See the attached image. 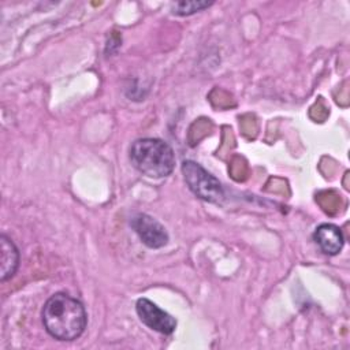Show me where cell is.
Instances as JSON below:
<instances>
[{"instance_id":"cell-1","label":"cell","mask_w":350,"mask_h":350,"mask_svg":"<svg viewBox=\"0 0 350 350\" xmlns=\"http://www.w3.org/2000/svg\"><path fill=\"white\" fill-rule=\"evenodd\" d=\"M41 319L45 331L60 342L78 339L88 325V313L83 304L67 293L51 295L42 306Z\"/></svg>"},{"instance_id":"cell-2","label":"cell","mask_w":350,"mask_h":350,"mask_svg":"<svg viewBox=\"0 0 350 350\" xmlns=\"http://www.w3.org/2000/svg\"><path fill=\"white\" fill-rule=\"evenodd\" d=\"M133 167L141 174L160 179L171 175L175 168V153L172 148L160 138H138L129 150Z\"/></svg>"},{"instance_id":"cell-3","label":"cell","mask_w":350,"mask_h":350,"mask_svg":"<svg viewBox=\"0 0 350 350\" xmlns=\"http://www.w3.org/2000/svg\"><path fill=\"white\" fill-rule=\"evenodd\" d=\"M182 174L187 187L198 198L211 204H221L224 201L226 194L219 179L197 161L185 160L182 163Z\"/></svg>"},{"instance_id":"cell-4","label":"cell","mask_w":350,"mask_h":350,"mask_svg":"<svg viewBox=\"0 0 350 350\" xmlns=\"http://www.w3.org/2000/svg\"><path fill=\"white\" fill-rule=\"evenodd\" d=\"M135 312L142 324L159 334L171 335L176 328L175 317H172L170 313L159 308L153 301L148 298L137 299Z\"/></svg>"},{"instance_id":"cell-5","label":"cell","mask_w":350,"mask_h":350,"mask_svg":"<svg viewBox=\"0 0 350 350\" xmlns=\"http://www.w3.org/2000/svg\"><path fill=\"white\" fill-rule=\"evenodd\" d=\"M130 226L141 242L150 249L163 247L168 242V232L164 226L148 213L134 215L130 219Z\"/></svg>"},{"instance_id":"cell-6","label":"cell","mask_w":350,"mask_h":350,"mask_svg":"<svg viewBox=\"0 0 350 350\" xmlns=\"http://www.w3.org/2000/svg\"><path fill=\"white\" fill-rule=\"evenodd\" d=\"M313 239L320 250L328 256L338 254L345 245L342 230L331 223L320 224L313 232Z\"/></svg>"},{"instance_id":"cell-7","label":"cell","mask_w":350,"mask_h":350,"mask_svg":"<svg viewBox=\"0 0 350 350\" xmlns=\"http://www.w3.org/2000/svg\"><path fill=\"white\" fill-rule=\"evenodd\" d=\"M21 254L14 241L5 234L0 235V280L11 279L19 267Z\"/></svg>"},{"instance_id":"cell-8","label":"cell","mask_w":350,"mask_h":350,"mask_svg":"<svg viewBox=\"0 0 350 350\" xmlns=\"http://www.w3.org/2000/svg\"><path fill=\"white\" fill-rule=\"evenodd\" d=\"M213 1H201V0H191V1H176L171 5V12L178 16H189L198 11H202L211 7Z\"/></svg>"}]
</instances>
